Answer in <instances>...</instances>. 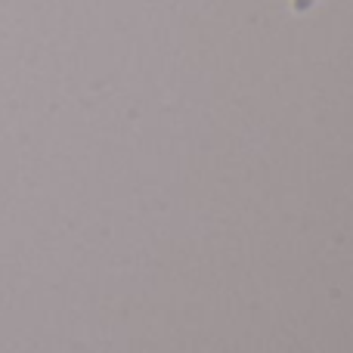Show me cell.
Returning a JSON list of instances; mask_svg holds the SVG:
<instances>
[{
  "label": "cell",
  "mask_w": 353,
  "mask_h": 353,
  "mask_svg": "<svg viewBox=\"0 0 353 353\" xmlns=\"http://www.w3.org/2000/svg\"><path fill=\"white\" fill-rule=\"evenodd\" d=\"M310 3H313V0H294V3H292V6H294V12H304V10H307V6H310Z\"/></svg>",
  "instance_id": "obj_1"
}]
</instances>
